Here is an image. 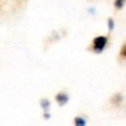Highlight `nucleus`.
I'll list each match as a JSON object with an SVG mask.
<instances>
[{"instance_id":"1","label":"nucleus","mask_w":126,"mask_h":126,"mask_svg":"<svg viewBox=\"0 0 126 126\" xmlns=\"http://www.w3.org/2000/svg\"><path fill=\"white\" fill-rule=\"evenodd\" d=\"M107 44V38L106 37H96L93 40V50L95 52L100 53L104 50V48Z\"/></svg>"},{"instance_id":"2","label":"nucleus","mask_w":126,"mask_h":126,"mask_svg":"<svg viewBox=\"0 0 126 126\" xmlns=\"http://www.w3.org/2000/svg\"><path fill=\"white\" fill-rule=\"evenodd\" d=\"M67 100H69V97H67V95L64 93H60V94H58V96H57V101L59 102L60 105L65 104V103L67 102Z\"/></svg>"},{"instance_id":"3","label":"nucleus","mask_w":126,"mask_h":126,"mask_svg":"<svg viewBox=\"0 0 126 126\" xmlns=\"http://www.w3.org/2000/svg\"><path fill=\"white\" fill-rule=\"evenodd\" d=\"M74 124H75V126H85L86 125V121L82 117H75Z\"/></svg>"},{"instance_id":"4","label":"nucleus","mask_w":126,"mask_h":126,"mask_svg":"<svg viewBox=\"0 0 126 126\" xmlns=\"http://www.w3.org/2000/svg\"><path fill=\"white\" fill-rule=\"evenodd\" d=\"M126 0H115V7L117 9H122L124 7Z\"/></svg>"},{"instance_id":"5","label":"nucleus","mask_w":126,"mask_h":126,"mask_svg":"<svg viewBox=\"0 0 126 126\" xmlns=\"http://www.w3.org/2000/svg\"><path fill=\"white\" fill-rule=\"evenodd\" d=\"M109 28H110V30H113V29H114V21H113V19H110L109 20Z\"/></svg>"},{"instance_id":"6","label":"nucleus","mask_w":126,"mask_h":126,"mask_svg":"<svg viewBox=\"0 0 126 126\" xmlns=\"http://www.w3.org/2000/svg\"><path fill=\"white\" fill-rule=\"evenodd\" d=\"M121 55H122V57H124V58H126V44L122 48V51H121Z\"/></svg>"}]
</instances>
